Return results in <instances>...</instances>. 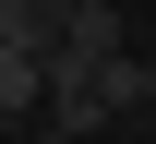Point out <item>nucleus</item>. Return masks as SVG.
Masks as SVG:
<instances>
[{
  "mask_svg": "<svg viewBox=\"0 0 156 144\" xmlns=\"http://www.w3.org/2000/svg\"><path fill=\"white\" fill-rule=\"evenodd\" d=\"M60 60H84V72L132 60V12H120V0H72V24H60Z\"/></svg>",
  "mask_w": 156,
  "mask_h": 144,
  "instance_id": "f257e3e1",
  "label": "nucleus"
},
{
  "mask_svg": "<svg viewBox=\"0 0 156 144\" xmlns=\"http://www.w3.org/2000/svg\"><path fill=\"white\" fill-rule=\"evenodd\" d=\"M0 120H48V60L36 48H0Z\"/></svg>",
  "mask_w": 156,
  "mask_h": 144,
  "instance_id": "f03ea898",
  "label": "nucleus"
},
{
  "mask_svg": "<svg viewBox=\"0 0 156 144\" xmlns=\"http://www.w3.org/2000/svg\"><path fill=\"white\" fill-rule=\"evenodd\" d=\"M120 12H132V0H120Z\"/></svg>",
  "mask_w": 156,
  "mask_h": 144,
  "instance_id": "7ed1b4c3",
  "label": "nucleus"
}]
</instances>
